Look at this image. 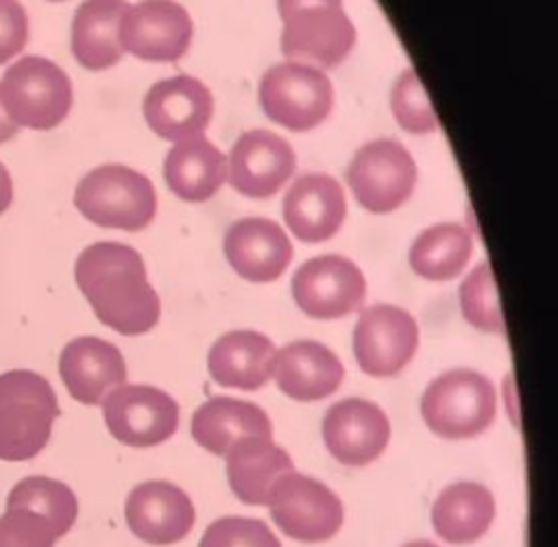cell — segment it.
Wrapping results in <instances>:
<instances>
[{
  "label": "cell",
  "instance_id": "cell-28",
  "mask_svg": "<svg viewBox=\"0 0 558 547\" xmlns=\"http://www.w3.org/2000/svg\"><path fill=\"white\" fill-rule=\"evenodd\" d=\"M473 255V235L458 222L427 227L410 246L412 270L429 281H449L458 277Z\"/></svg>",
  "mask_w": 558,
  "mask_h": 547
},
{
  "label": "cell",
  "instance_id": "cell-32",
  "mask_svg": "<svg viewBox=\"0 0 558 547\" xmlns=\"http://www.w3.org/2000/svg\"><path fill=\"white\" fill-rule=\"evenodd\" d=\"M61 538L59 530L39 512L7 501V510L0 516V547H54Z\"/></svg>",
  "mask_w": 558,
  "mask_h": 547
},
{
  "label": "cell",
  "instance_id": "cell-13",
  "mask_svg": "<svg viewBox=\"0 0 558 547\" xmlns=\"http://www.w3.org/2000/svg\"><path fill=\"white\" fill-rule=\"evenodd\" d=\"M296 305L316 320H333L355 312L366 296V279L355 262L342 255H318L292 275Z\"/></svg>",
  "mask_w": 558,
  "mask_h": 547
},
{
  "label": "cell",
  "instance_id": "cell-24",
  "mask_svg": "<svg viewBox=\"0 0 558 547\" xmlns=\"http://www.w3.org/2000/svg\"><path fill=\"white\" fill-rule=\"evenodd\" d=\"M225 458L229 486L248 506H266L272 484L294 471L290 455L272 438H242L227 449Z\"/></svg>",
  "mask_w": 558,
  "mask_h": 547
},
{
  "label": "cell",
  "instance_id": "cell-4",
  "mask_svg": "<svg viewBox=\"0 0 558 547\" xmlns=\"http://www.w3.org/2000/svg\"><path fill=\"white\" fill-rule=\"evenodd\" d=\"M497 394L488 377L471 368H456L429 381L421 397L425 425L445 440L482 434L495 421Z\"/></svg>",
  "mask_w": 558,
  "mask_h": 547
},
{
  "label": "cell",
  "instance_id": "cell-38",
  "mask_svg": "<svg viewBox=\"0 0 558 547\" xmlns=\"http://www.w3.org/2000/svg\"><path fill=\"white\" fill-rule=\"evenodd\" d=\"M403 547H438V545H434L432 540H412V543H408Z\"/></svg>",
  "mask_w": 558,
  "mask_h": 547
},
{
  "label": "cell",
  "instance_id": "cell-3",
  "mask_svg": "<svg viewBox=\"0 0 558 547\" xmlns=\"http://www.w3.org/2000/svg\"><path fill=\"white\" fill-rule=\"evenodd\" d=\"M74 207L98 227L142 231L157 214V194L146 174L122 163H105L78 181Z\"/></svg>",
  "mask_w": 558,
  "mask_h": 547
},
{
  "label": "cell",
  "instance_id": "cell-19",
  "mask_svg": "<svg viewBox=\"0 0 558 547\" xmlns=\"http://www.w3.org/2000/svg\"><path fill=\"white\" fill-rule=\"evenodd\" d=\"M59 375L72 399L98 405L126 381V364L120 349L96 336L70 340L59 355Z\"/></svg>",
  "mask_w": 558,
  "mask_h": 547
},
{
  "label": "cell",
  "instance_id": "cell-14",
  "mask_svg": "<svg viewBox=\"0 0 558 547\" xmlns=\"http://www.w3.org/2000/svg\"><path fill=\"white\" fill-rule=\"evenodd\" d=\"M296 155L277 133L253 129L238 137L227 161L231 187L248 198H270L292 177Z\"/></svg>",
  "mask_w": 558,
  "mask_h": 547
},
{
  "label": "cell",
  "instance_id": "cell-15",
  "mask_svg": "<svg viewBox=\"0 0 558 547\" xmlns=\"http://www.w3.org/2000/svg\"><path fill=\"white\" fill-rule=\"evenodd\" d=\"M323 440L340 464L364 466L384 453L390 423L377 403L355 397L342 399L325 412Z\"/></svg>",
  "mask_w": 558,
  "mask_h": 547
},
{
  "label": "cell",
  "instance_id": "cell-25",
  "mask_svg": "<svg viewBox=\"0 0 558 547\" xmlns=\"http://www.w3.org/2000/svg\"><path fill=\"white\" fill-rule=\"evenodd\" d=\"M163 177L179 198L203 203L227 181V157L203 135L187 137L168 150Z\"/></svg>",
  "mask_w": 558,
  "mask_h": 547
},
{
  "label": "cell",
  "instance_id": "cell-22",
  "mask_svg": "<svg viewBox=\"0 0 558 547\" xmlns=\"http://www.w3.org/2000/svg\"><path fill=\"white\" fill-rule=\"evenodd\" d=\"M275 344L259 331L238 329L220 336L207 355V368L225 388L257 390L272 377Z\"/></svg>",
  "mask_w": 558,
  "mask_h": 547
},
{
  "label": "cell",
  "instance_id": "cell-27",
  "mask_svg": "<svg viewBox=\"0 0 558 547\" xmlns=\"http://www.w3.org/2000/svg\"><path fill=\"white\" fill-rule=\"evenodd\" d=\"M493 519V493L477 482H456L447 486L432 506L434 532L451 545H469L482 538Z\"/></svg>",
  "mask_w": 558,
  "mask_h": 547
},
{
  "label": "cell",
  "instance_id": "cell-39",
  "mask_svg": "<svg viewBox=\"0 0 558 547\" xmlns=\"http://www.w3.org/2000/svg\"><path fill=\"white\" fill-rule=\"evenodd\" d=\"M48 2H65V0H48Z\"/></svg>",
  "mask_w": 558,
  "mask_h": 547
},
{
  "label": "cell",
  "instance_id": "cell-30",
  "mask_svg": "<svg viewBox=\"0 0 558 547\" xmlns=\"http://www.w3.org/2000/svg\"><path fill=\"white\" fill-rule=\"evenodd\" d=\"M460 307L466 323L482 331L504 333V316L497 299L495 277L488 262H480L460 285Z\"/></svg>",
  "mask_w": 558,
  "mask_h": 547
},
{
  "label": "cell",
  "instance_id": "cell-35",
  "mask_svg": "<svg viewBox=\"0 0 558 547\" xmlns=\"http://www.w3.org/2000/svg\"><path fill=\"white\" fill-rule=\"evenodd\" d=\"M11 200H13V181L4 163L0 161V216L9 209Z\"/></svg>",
  "mask_w": 558,
  "mask_h": 547
},
{
  "label": "cell",
  "instance_id": "cell-31",
  "mask_svg": "<svg viewBox=\"0 0 558 547\" xmlns=\"http://www.w3.org/2000/svg\"><path fill=\"white\" fill-rule=\"evenodd\" d=\"M390 107H392L395 120L408 133H434L440 126L429 105V98L423 89V83L418 81L412 68L403 70L397 76L390 94Z\"/></svg>",
  "mask_w": 558,
  "mask_h": 547
},
{
  "label": "cell",
  "instance_id": "cell-10",
  "mask_svg": "<svg viewBox=\"0 0 558 547\" xmlns=\"http://www.w3.org/2000/svg\"><path fill=\"white\" fill-rule=\"evenodd\" d=\"M418 349V325L410 312L377 303L360 312L353 329V355L371 377L401 373Z\"/></svg>",
  "mask_w": 558,
  "mask_h": 547
},
{
  "label": "cell",
  "instance_id": "cell-21",
  "mask_svg": "<svg viewBox=\"0 0 558 547\" xmlns=\"http://www.w3.org/2000/svg\"><path fill=\"white\" fill-rule=\"evenodd\" d=\"M272 377L283 394L296 401H318L333 394L344 366L338 355L316 340H294L275 353Z\"/></svg>",
  "mask_w": 558,
  "mask_h": 547
},
{
  "label": "cell",
  "instance_id": "cell-8",
  "mask_svg": "<svg viewBox=\"0 0 558 547\" xmlns=\"http://www.w3.org/2000/svg\"><path fill=\"white\" fill-rule=\"evenodd\" d=\"M416 163L395 139H373L357 148L347 183L357 203L373 214H388L401 207L414 192Z\"/></svg>",
  "mask_w": 558,
  "mask_h": 547
},
{
  "label": "cell",
  "instance_id": "cell-37",
  "mask_svg": "<svg viewBox=\"0 0 558 547\" xmlns=\"http://www.w3.org/2000/svg\"><path fill=\"white\" fill-rule=\"evenodd\" d=\"M17 131H20V129L11 122V118L7 116L4 107H2V100H0V144L13 139V137L17 135Z\"/></svg>",
  "mask_w": 558,
  "mask_h": 547
},
{
  "label": "cell",
  "instance_id": "cell-33",
  "mask_svg": "<svg viewBox=\"0 0 558 547\" xmlns=\"http://www.w3.org/2000/svg\"><path fill=\"white\" fill-rule=\"evenodd\" d=\"M198 547H281V543L259 519L222 516L205 530Z\"/></svg>",
  "mask_w": 558,
  "mask_h": 547
},
{
  "label": "cell",
  "instance_id": "cell-36",
  "mask_svg": "<svg viewBox=\"0 0 558 547\" xmlns=\"http://www.w3.org/2000/svg\"><path fill=\"white\" fill-rule=\"evenodd\" d=\"M307 4H342V0H277V9H279L281 17H286L288 13H292L301 7H307Z\"/></svg>",
  "mask_w": 558,
  "mask_h": 547
},
{
  "label": "cell",
  "instance_id": "cell-26",
  "mask_svg": "<svg viewBox=\"0 0 558 547\" xmlns=\"http://www.w3.org/2000/svg\"><path fill=\"white\" fill-rule=\"evenodd\" d=\"M126 9V0H83L76 7L70 46L83 68L98 72L122 59L124 52L118 41V26Z\"/></svg>",
  "mask_w": 558,
  "mask_h": 547
},
{
  "label": "cell",
  "instance_id": "cell-12",
  "mask_svg": "<svg viewBox=\"0 0 558 547\" xmlns=\"http://www.w3.org/2000/svg\"><path fill=\"white\" fill-rule=\"evenodd\" d=\"M192 17L174 0H142L129 4L118 26L122 52L142 61H177L192 41Z\"/></svg>",
  "mask_w": 558,
  "mask_h": 547
},
{
  "label": "cell",
  "instance_id": "cell-16",
  "mask_svg": "<svg viewBox=\"0 0 558 547\" xmlns=\"http://www.w3.org/2000/svg\"><path fill=\"white\" fill-rule=\"evenodd\" d=\"M142 109L153 133L168 142H181L203 135L214 113V98L198 78L179 74L155 83Z\"/></svg>",
  "mask_w": 558,
  "mask_h": 547
},
{
  "label": "cell",
  "instance_id": "cell-23",
  "mask_svg": "<svg viewBox=\"0 0 558 547\" xmlns=\"http://www.w3.org/2000/svg\"><path fill=\"white\" fill-rule=\"evenodd\" d=\"M190 431L203 449L214 455H225L227 449L242 438H272V423L268 414L251 401L211 397L196 408Z\"/></svg>",
  "mask_w": 558,
  "mask_h": 547
},
{
  "label": "cell",
  "instance_id": "cell-2",
  "mask_svg": "<svg viewBox=\"0 0 558 547\" xmlns=\"http://www.w3.org/2000/svg\"><path fill=\"white\" fill-rule=\"evenodd\" d=\"M59 416L50 381L35 370H7L0 375V460L24 462L35 458L50 440Z\"/></svg>",
  "mask_w": 558,
  "mask_h": 547
},
{
  "label": "cell",
  "instance_id": "cell-18",
  "mask_svg": "<svg viewBox=\"0 0 558 547\" xmlns=\"http://www.w3.org/2000/svg\"><path fill=\"white\" fill-rule=\"evenodd\" d=\"M229 266L246 281L268 283L283 275L292 259V242L286 231L268 218L235 220L222 240Z\"/></svg>",
  "mask_w": 558,
  "mask_h": 547
},
{
  "label": "cell",
  "instance_id": "cell-6",
  "mask_svg": "<svg viewBox=\"0 0 558 547\" xmlns=\"http://www.w3.org/2000/svg\"><path fill=\"white\" fill-rule=\"evenodd\" d=\"M259 105L272 122L301 133L331 113L333 87L323 70L301 61H281L262 76Z\"/></svg>",
  "mask_w": 558,
  "mask_h": 547
},
{
  "label": "cell",
  "instance_id": "cell-11",
  "mask_svg": "<svg viewBox=\"0 0 558 547\" xmlns=\"http://www.w3.org/2000/svg\"><path fill=\"white\" fill-rule=\"evenodd\" d=\"M281 20V52L288 61L336 68L355 46V26L342 4H307Z\"/></svg>",
  "mask_w": 558,
  "mask_h": 547
},
{
  "label": "cell",
  "instance_id": "cell-9",
  "mask_svg": "<svg viewBox=\"0 0 558 547\" xmlns=\"http://www.w3.org/2000/svg\"><path fill=\"white\" fill-rule=\"evenodd\" d=\"M102 416L109 434L129 447H155L179 427L177 401L144 384H122L102 399Z\"/></svg>",
  "mask_w": 558,
  "mask_h": 547
},
{
  "label": "cell",
  "instance_id": "cell-29",
  "mask_svg": "<svg viewBox=\"0 0 558 547\" xmlns=\"http://www.w3.org/2000/svg\"><path fill=\"white\" fill-rule=\"evenodd\" d=\"M7 501L22 503L46 516L61 536H65L78 514V501L72 488L59 479L31 475L20 479L7 495Z\"/></svg>",
  "mask_w": 558,
  "mask_h": 547
},
{
  "label": "cell",
  "instance_id": "cell-34",
  "mask_svg": "<svg viewBox=\"0 0 558 547\" xmlns=\"http://www.w3.org/2000/svg\"><path fill=\"white\" fill-rule=\"evenodd\" d=\"M28 41V15L20 0H0V65L17 57Z\"/></svg>",
  "mask_w": 558,
  "mask_h": 547
},
{
  "label": "cell",
  "instance_id": "cell-20",
  "mask_svg": "<svg viewBox=\"0 0 558 547\" xmlns=\"http://www.w3.org/2000/svg\"><path fill=\"white\" fill-rule=\"evenodd\" d=\"M347 216L342 185L323 172L299 177L283 196V220L301 242H325Z\"/></svg>",
  "mask_w": 558,
  "mask_h": 547
},
{
  "label": "cell",
  "instance_id": "cell-7",
  "mask_svg": "<svg viewBox=\"0 0 558 547\" xmlns=\"http://www.w3.org/2000/svg\"><path fill=\"white\" fill-rule=\"evenodd\" d=\"M279 530L303 543L329 540L344 521L342 501L323 482L303 473H283L270 488L268 503Z\"/></svg>",
  "mask_w": 558,
  "mask_h": 547
},
{
  "label": "cell",
  "instance_id": "cell-1",
  "mask_svg": "<svg viewBox=\"0 0 558 547\" xmlns=\"http://www.w3.org/2000/svg\"><path fill=\"white\" fill-rule=\"evenodd\" d=\"M74 279L96 318L122 336L150 331L161 316V303L148 283L142 255L120 242H96L81 251Z\"/></svg>",
  "mask_w": 558,
  "mask_h": 547
},
{
  "label": "cell",
  "instance_id": "cell-5",
  "mask_svg": "<svg viewBox=\"0 0 558 547\" xmlns=\"http://www.w3.org/2000/svg\"><path fill=\"white\" fill-rule=\"evenodd\" d=\"M0 100L17 129L50 131L72 109V83L50 59L26 54L2 74Z\"/></svg>",
  "mask_w": 558,
  "mask_h": 547
},
{
  "label": "cell",
  "instance_id": "cell-17",
  "mask_svg": "<svg viewBox=\"0 0 558 547\" xmlns=\"http://www.w3.org/2000/svg\"><path fill=\"white\" fill-rule=\"evenodd\" d=\"M129 530L144 543L172 545L183 540L194 525L192 499L166 479L135 486L124 503Z\"/></svg>",
  "mask_w": 558,
  "mask_h": 547
}]
</instances>
